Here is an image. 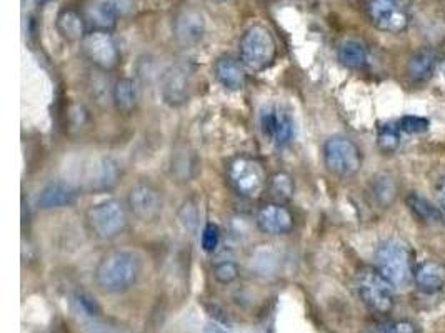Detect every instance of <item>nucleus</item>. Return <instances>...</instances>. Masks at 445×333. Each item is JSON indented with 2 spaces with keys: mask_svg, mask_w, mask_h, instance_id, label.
Here are the masks:
<instances>
[{
  "mask_svg": "<svg viewBox=\"0 0 445 333\" xmlns=\"http://www.w3.org/2000/svg\"><path fill=\"white\" fill-rule=\"evenodd\" d=\"M142 273V257L134 250H110L94 270L95 287L103 293H124L135 285Z\"/></svg>",
  "mask_w": 445,
  "mask_h": 333,
  "instance_id": "obj_1",
  "label": "nucleus"
},
{
  "mask_svg": "<svg viewBox=\"0 0 445 333\" xmlns=\"http://www.w3.org/2000/svg\"><path fill=\"white\" fill-rule=\"evenodd\" d=\"M277 42L264 25H252L240 39L239 60L251 74H260L276 62Z\"/></svg>",
  "mask_w": 445,
  "mask_h": 333,
  "instance_id": "obj_2",
  "label": "nucleus"
},
{
  "mask_svg": "<svg viewBox=\"0 0 445 333\" xmlns=\"http://www.w3.org/2000/svg\"><path fill=\"white\" fill-rule=\"evenodd\" d=\"M376 264L378 272L394 287L409 285L414 277L410 250L398 239H389L378 245L376 250Z\"/></svg>",
  "mask_w": 445,
  "mask_h": 333,
  "instance_id": "obj_3",
  "label": "nucleus"
},
{
  "mask_svg": "<svg viewBox=\"0 0 445 333\" xmlns=\"http://www.w3.org/2000/svg\"><path fill=\"white\" fill-rule=\"evenodd\" d=\"M85 223L99 240H114L127 227V210L119 200L107 198L87 208Z\"/></svg>",
  "mask_w": 445,
  "mask_h": 333,
  "instance_id": "obj_4",
  "label": "nucleus"
},
{
  "mask_svg": "<svg viewBox=\"0 0 445 333\" xmlns=\"http://www.w3.org/2000/svg\"><path fill=\"white\" fill-rule=\"evenodd\" d=\"M227 178L237 195L247 200H257L267 189V175L257 158L240 155L228 164Z\"/></svg>",
  "mask_w": 445,
  "mask_h": 333,
  "instance_id": "obj_5",
  "label": "nucleus"
},
{
  "mask_svg": "<svg viewBox=\"0 0 445 333\" xmlns=\"http://www.w3.org/2000/svg\"><path fill=\"white\" fill-rule=\"evenodd\" d=\"M324 165L339 178H351L362 169V152L349 137L334 135L324 144Z\"/></svg>",
  "mask_w": 445,
  "mask_h": 333,
  "instance_id": "obj_6",
  "label": "nucleus"
},
{
  "mask_svg": "<svg viewBox=\"0 0 445 333\" xmlns=\"http://www.w3.org/2000/svg\"><path fill=\"white\" fill-rule=\"evenodd\" d=\"M259 125L264 139L276 148H285L295 139V120L282 103H264L259 110Z\"/></svg>",
  "mask_w": 445,
  "mask_h": 333,
  "instance_id": "obj_7",
  "label": "nucleus"
},
{
  "mask_svg": "<svg viewBox=\"0 0 445 333\" xmlns=\"http://www.w3.org/2000/svg\"><path fill=\"white\" fill-rule=\"evenodd\" d=\"M365 12L373 27L387 33H401L412 22L410 0H367Z\"/></svg>",
  "mask_w": 445,
  "mask_h": 333,
  "instance_id": "obj_8",
  "label": "nucleus"
},
{
  "mask_svg": "<svg viewBox=\"0 0 445 333\" xmlns=\"http://www.w3.org/2000/svg\"><path fill=\"white\" fill-rule=\"evenodd\" d=\"M357 290L370 310L387 314L394 307V285L377 268H364L357 275Z\"/></svg>",
  "mask_w": 445,
  "mask_h": 333,
  "instance_id": "obj_9",
  "label": "nucleus"
},
{
  "mask_svg": "<svg viewBox=\"0 0 445 333\" xmlns=\"http://www.w3.org/2000/svg\"><path fill=\"white\" fill-rule=\"evenodd\" d=\"M127 207L131 214L142 223H156L164 210L162 191L151 182H139L128 190Z\"/></svg>",
  "mask_w": 445,
  "mask_h": 333,
  "instance_id": "obj_10",
  "label": "nucleus"
},
{
  "mask_svg": "<svg viewBox=\"0 0 445 333\" xmlns=\"http://www.w3.org/2000/svg\"><path fill=\"white\" fill-rule=\"evenodd\" d=\"M85 57L102 72H110L120 62L117 42L109 31H90L82 40Z\"/></svg>",
  "mask_w": 445,
  "mask_h": 333,
  "instance_id": "obj_11",
  "label": "nucleus"
},
{
  "mask_svg": "<svg viewBox=\"0 0 445 333\" xmlns=\"http://www.w3.org/2000/svg\"><path fill=\"white\" fill-rule=\"evenodd\" d=\"M192 70L185 64L169 67L160 78V97L165 105L178 108L189 102L192 94Z\"/></svg>",
  "mask_w": 445,
  "mask_h": 333,
  "instance_id": "obj_12",
  "label": "nucleus"
},
{
  "mask_svg": "<svg viewBox=\"0 0 445 333\" xmlns=\"http://www.w3.org/2000/svg\"><path fill=\"white\" fill-rule=\"evenodd\" d=\"M294 215L282 203H265L255 214V225L267 235H287L294 230Z\"/></svg>",
  "mask_w": 445,
  "mask_h": 333,
  "instance_id": "obj_13",
  "label": "nucleus"
},
{
  "mask_svg": "<svg viewBox=\"0 0 445 333\" xmlns=\"http://www.w3.org/2000/svg\"><path fill=\"white\" fill-rule=\"evenodd\" d=\"M174 33L178 44L185 49H192L201 44L205 37V19L202 12L195 8H185L176 19Z\"/></svg>",
  "mask_w": 445,
  "mask_h": 333,
  "instance_id": "obj_14",
  "label": "nucleus"
},
{
  "mask_svg": "<svg viewBox=\"0 0 445 333\" xmlns=\"http://www.w3.org/2000/svg\"><path fill=\"white\" fill-rule=\"evenodd\" d=\"M214 77L226 90L239 92L245 87L247 80V70L242 62L235 60L234 57L224 56L215 60L214 64Z\"/></svg>",
  "mask_w": 445,
  "mask_h": 333,
  "instance_id": "obj_15",
  "label": "nucleus"
},
{
  "mask_svg": "<svg viewBox=\"0 0 445 333\" xmlns=\"http://www.w3.org/2000/svg\"><path fill=\"white\" fill-rule=\"evenodd\" d=\"M76 202V190L67 183L52 182L45 185L37 195V207L40 210H56L70 207Z\"/></svg>",
  "mask_w": 445,
  "mask_h": 333,
  "instance_id": "obj_16",
  "label": "nucleus"
},
{
  "mask_svg": "<svg viewBox=\"0 0 445 333\" xmlns=\"http://www.w3.org/2000/svg\"><path fill=\"white\" fill-rule=\"evenodd\" d=\"M120 177H122V170H120L117 162L112 160L109 157H103L99 158L92 169H90L89 185L90 189L97 191L110 190L117 185Z\"/></svg>",
  "mask_w": 445,
  "mask_h": 333,
  "instance_id": "obj_17",
  "label": "nucleus"
},
{
  "mask_svg": "<svg viewBox=\"0 0 445 333\" xmlns=\"http://www.w3.org/2000/svg\"><path fill=\"white\" fill-rule=\"evenodd\" d=\"M57 31L67 42H82L85 39L87 22L85 17L76 8H62L57 15Z\"/></svg>",
  "mask_w": 445,
  "mask_h": 333,
  "instance_id": "obj_18",
  "label": "nucleus"
},
{
  "mask_svg": "<svg viewBox=\"0 0 445 333\" xmlns=\"http://www.w3.org/2000/svg\"><path fill=\"white\" fill-rule=\"evenodd\" d=\"M415 283L423 293H435L445 285V266L437 262H423L414 272Z\"/></svg>",
  "mask_w": 445,
  "mask_h": 333,
  "instance_id": "obj_19",
  "label": "nucleus"
},
{
  "mask_svg": "<svg viewBox=\"0 0 445 333\" xmlns=\"http://www.w3.org/2000/svg\"><path fill=\"white\" fill-rule=\"evenodd\" d=\"M437 62L439 60H437L434 50L422 49L410 57L409 64H407V74L414 82H427L435 72Z\"/></svg>",
  "mask_w": 445,
  "mask_h": 333,
  "instance_id": "obj_20",
  "label": "nucleus"
},
{
  "mask_svg": "<svg viewBox=\"0 0 445 333\" xmlns=\"http://www.w3.org/2000/svg\"><path fill=\"white\" fill-rule=\"evenodd\" d=\"M337 57L344 67L351 70H364L367 69L370 57L367 49L357 40H345L337 49Z\"/></svg>",
  "mask_w": 445,
  "mask_h": 333,
  "instance_id": "obj_21",
  "label": "nucleus"
},
{
  "mask_svg": "<svg viewBox=\"0 0 445 333\" xmlns=\"http://www.w3.org/2000/svg\"><path fill=\"white\" fill-rule=\"evenodd\" d=\"M112 100H114V105L120 114H132L137 107V100H139L135 82L128 77L119 78L112 89Z\"/></svg>",
  "mask_w": 445,
  "mask_h": 333,
  "instance_id": "obj_22",
  "label": "nucleus"
},
{
  "mask_svg": "<svg viewBox=\"0 0 445 333\" xmlns=\"http://www.w3.org/2000/svg\"><path fill=\"white\" fill-rule=\"evenodd\" d=\"M407 205H409L410 212L415 215V219H419L420 222L434 225L442 222V214L437 207L432 205L427 198L420 197L417 194H410L407 197Z\"/></svg>",
  "mask_w": 445,
  "mask_h": 333,
  "instance_id": "obj_23",
  "label": "nucleus"
},
{
  "mask_svg": "<svg viewBox=\"0 0 445 333\" xmlns=\"http://www.w3.org/2000/svg\"><path fill=\"white\" fill-rule=\"evenodd\" d=\"M397 183L390 175L385 173L377 175L372 180V185H370V194H372L376 203L380 207H389L397 197Z\"/></svg>",
  "mask_w": 445,
  "mask_h": 333,
  "instance_id": "obj_24",
  "label": "nucleus"
},
{
  "mask_svg": "<svg viewBox=\"0 0 445 333\" xmlns=\"http://www.w3.org/2000/svg\"><path fill=\"white\" fill-rule=\"evenodd\" d=\"M115 19L117 12L110 2H97L89 10V20H92L94 31H110L115 25Z\"/></svg>",
  "mask_w": 445,
  "mask_h": 333,
  "instance_id": "obj_25",
  "label": "nucleus"
},
{
  "mask_svg": "<svg viewBox=\"0 0 445 333\" xmlns=\"http://www.w3.org/2000/svg\"><path fill=\"white\" fill-rule=\"evenodd\" d=\"M401 127L395 123H384L378 127L377 145L384 153H394L401 145Z\"/></svg>",
  "mask_w": 445,
  "mask_h": 333,
  "instance_id": "obj_26",
  "label": "nucleus"
},
{
  "mask_svg": "<svg viewBox=\"0 0 445 333\" xmlns=\"http://www.w3.org/2000/svg\"><path fill=\"white\" fill-rule=\"evenodd\" d=\"M270 190L278 200H287L294 194V180L289 173L277 172L270 178Z\"/></svg>",
  "mask_w": 445,
  "mask_h": 333,
  "instance_id": "obj_27",
  "label": "nucleus"
},
{
  "mask_svg": "<svg viewBox=\"0 0 445 333\" xmlns=\"http://www.w3.org/2000/svg\"><path fill=\"white\" fill-rule=\"evenodd\" d=\"M239 277V268L234 262L230 260H222L219 264L214 265V278L222 285H228Z\"/></svg>",
  "mask_w": 445,
  "mask_h": 333,
  "instance_id": "obj_28",
  "label": "nucleus"
},
{
  "mask_svg": "<svg viewBox=\"0 0 445 333\" xmlns=\"http://www.w3.org/2000/svg\"><path fill=\"white\" fill-rule=\"evenodd\" d=\"M220 244V228L215 223H207L202 228L201 245L202 250L207 253H214Z\"/></svg>",
  "mask_w": 445,
  "mask_h": 333,
  "instance_id": "obj_29",
  "label": "nucleus"
},
{
  "mask_svg": "<svg viewBox=\"0 0 445 333\" xmlns=\"http://www.w3.org/2000/svg\"><path fill=\"white\" fill-rule=\"evenodd\" d=\"M372 333H417L414 323L405 320H395V322L378 323L372 328Z\"/></svg>",
  "mask_w": 445,
  "mask_h": 333,
  "instance_id": "obj_30",
  "label": "nucleus"
},
{
  "mask_svg": "<svg viewBox=\"0 0 445 333\" xmlns=\"http://www.w3.org/2000/svg\"><path fill=\"white\" fill-rule=\"evenodd\" d=\"M398 127H401L402 132L414 135V133L427 132L428 120L423 119V117H417V115H405L401 119Z\"/></svg>",
  "mask_w": 445,
  "mask_h": 333,
  "instance_id": "obj_31",
  "label": "nucleus"
},
{
  "mask_svg": "<svg viewBox=\"0 0 445 333\" xmlns=\"http://www.w3.org/2000/svg\"><path fill=\"white\" fill-rule=\"evenodd\" d=\"M178 219H180V222L185 225V228L192 230L195 225H197V210H195L192 203H185V205L180 208V212H178Z\"/></svg>",
  "mask_w": 445,
  "mask_h": 333,
  "instance_id": "obj_32",
  "label": "nucleus"
},
{
  "mask_svg": "<svg viewBox=\"0 0 445 333\" xmlns=\"http://www.w3.org/2000/svg\"><path fill=\"white\" fill-rule=\"evenodd\" d=\"M439 200H440V205L445 207V177L440 180V185H439Z\"/></svg>",
  "mask_w": 445,
  "mask_h": 333,
  "instance_id": "obj_33",
  "label": "nucleus"
},
{
  "mask_svg": "<svg viewBox=\"0 0 445 333\" xmlns=\"http://www.w3.org/2000/svg\"><path fill=\"white\" fill-rule=\"evenodd\" d=\"M205 333H226L224 330H220L219 327H209L207 328V332Z\"/></svg>",
  "mask_w": 445,
  "mask_h": 333,
  "instance_id": "obj_34",
  "label": "nucleus"
},
{
  "mask_svg": "<svg viewBox=\"0 0 445 333\" xmlns=\"http://www.w3.org/2000/svg\"><path fill=\"white\" fill-rule=\"evenodd\" d=\"M210 2H215V3H222V2H227V0H210Z\"/></svg>",
  "mask_w": 445,
  "mask_h": 333,
  "instance_id": "obj_35",
  "label": "nucleus"
},
{
  "mask_svg": "<svg viewBox=\"0 0 445 333\" xmlns=\"http://www.w3.org/2000/svg\"><path fill=\"white\" fill-rule=\"evenodd\" d=\"M39 2H47V0H39Z\"/></svg>",
  "mask_w": 445,
  "mask_h": 333,
  "instance_id": "obj_36",
  "label": "nucleus"
},
{
  "mask_svg": "<svg viewBox=\"0 0 445 333\" xmlns=\"http://www.w3.org/2000/svg\"><path fill=\"white\" fill-rule=\"evenodd\" d=\"M444 75H445V69H444Z\"/></svg>",
  "mask_w": 445,
  "mask_h": 333,
  "instance_id": "obj_37",
  "label": "nucleus"
}]
</instances>
